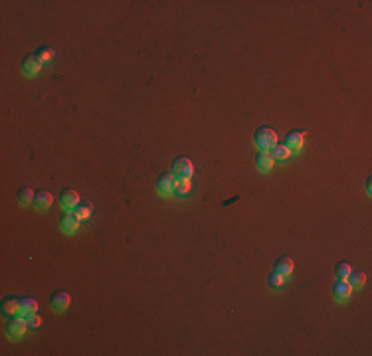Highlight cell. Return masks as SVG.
Wrapping results in <instances>:
<instances>
[{"label":"cell","instance_id":"obj_1","mask_svg":"<svg viewBox=\"0 0 372 356\" xmlns=\"http://www.w3.org/2000/svg\"><path fill=\"white\" fill-rule=\"evenodd\" d=\"M254 142L259 146V150H271L277 144V133L271 127H257L254 133Z\"/></svg>","mask_w":372,"mask_h":356},{"label":"cell","instance_id":"obj_2","mask_svg":"<svg viewBox=\"0 0 372 356\" xmlns=\"http://www.w3.org/2000/svg\"><path fill=\"white\" fill-rule=\"evenodd\" d=\"M174 178H190L194 174V166H192V161L188 157H176L174 163H172V170Z\"/></svg>","mask_w":372,"mask_h":356},{"label":"cell","instance_id":"obj_3","mask_svg":"<svg viewBox=\"0 0 372 356\" xmlns=\"http://www.w3.org/2000/svg\"><path fill=\"white\" fill-rule=\"evenodd\" d=\"M28 329V321L24 317H8V323H6V334L10 338H20Z\"/></svg>","mask_w":372,"mask_h":356},{"label":"cell","instance_id":"obj_4","mask_svg":"<svg viewBox=\"0 0 372 356\" xmlns=\"http://www.w3.org/2000/svg\"><path fill=\"white\" fill-rule=\"evenodd\" d=\"M42 68V60L36 54H26L22 58V71L26 75H36Z\"/></svg>","mask_w":372,"mask_h":356},{"label":"cell","instance_id":"obj_5","mask_svg":"<svg viewBox=\"0 0 372 356\" xmlns=\"http://www.w3.org/2000/svg\"><path fill=\"white\" fill-rule=\"evenodd\" d=\"M70 295L66 293V291H62V289H58V291H54L52 295H50V305L54 311H64V309L70 307Z\"/></svg>","mask_w":372,"mask_h":356},{"label":"cell","instance_id":"obj_6","mask_svg":"<svg viewBox=\"0 0 372 356\" xmlns=\"http://www.w3.org/2000/svg\"><path fill=\"white\" fill-rule=\"evenodd\" d=\"M352 287L347 279H337L335 285H333V297L335 299H339V301H345V299H349L350 295H352Z\"/></svg>","mask_w":372,"mask_h":356},{"label":"cell","instance_id":"obj_7","mask_svg":"<svg viewBox=\"0 0 372 356\" xmlns=\"http://www.w3.org/2000/svg\"><path fill=\"white\" fill-rule=\"evenodd\" d=\"M79 222H81V220L77 218V214L71 212V210H66V212L62 214L60 226H62V230H64V232H68V234H71V232H75V230H77Z\"/></svg>","mask_w":372,"mask_h":356},{"label":"cell","instance_id":"obj_8","mask_svg":"<svg viewBox=\"0 0 372 356\" xmlns=\"http://www.w3.org/2000/svg\"><path fill=\"white\" fill-rule=\"evenodd\" d=\"M303 142H305V135H303V131H297V129L289 131V133L285 135V139H283V144H285L289 150H297V148H301Z\"/></svg>","mask_w":372,"mask_h":356},{"label":"cell","instance_id":"obj_9","mask_svg":"<svg viewBox=\"0 0 372 356\" xmlns=\"http://www.w3.org/2000/svg\"><path fill=\"white\" fill-rule=\"evenodd\" d=\"M157 190H159L161 194H170V192H174V174H172L170 170L159 174V178H157Z\"/></svg>","mask_w":372,"mask_h":356},{"label":"cell","instance_id":"obj_10","mask_svg":"<svg viewBox=\"0 0 372 356\" xmlns=\"http://www.w3.org/2000/svg\"><path fill=\"white\" fill-rule=\"evenodd\" d=\"M60 202L64 208H75L81 200H79V192L73 188H64L60 194Z\"/></svg>","mask_w":372,"mask_h":356},{"label":"cell","instance_id":"obj_11","mask_svg":"<svg viewBox=\"0 0 372 356\" xmlns=\"http://www.w3.org/2000/svg\"><path fill=\"white\" fill-rule=\"evenodd\" d=\"M54 204V196H52V192H48V190H40V192H36V196H34V206H36V210H48L50 206Z\"/></svg>","mask_w":372,"mask_h":356},{"label":"cell","instance_id":"obj_12","mask_svg":"<svg viewBox=\"0 0 372 356\" xmlns=\"http://www.w3.org/2000/svg\"><path fill=\"white\" fill-rule=\"evenodd\" d=\"M2 313H4L6 317H12V315L20 313V299L14 297V295L4 297V299H2Z\"/></svg>","mask_w":372,"mask_h":356},{"label":"cell","instance_id":"obj_13","mask_svg":"<svg viewBox=\"0 0 372 356\" xmlns=\"http://www.w3.org/2000/svg\"><path fill=\"white\" fill-rule=\"evenodd\" d=\"M293 269H295V263H293V260H291L289 256H281V258H277V261H275V271H277V273H281L283 277H287V275L293 273Z\"/></svg>","mask_w":372,"mask_h":356},{"label":"cell","instance_id":"obj_14","mask_svg":"<svg viewBox=\"0 0 372 356\" xmlns=\"http://www.w3.org/2000/svg\"><path fill=\"white\" fill-rule=\"evenodd\" d=\"M273 159H271V155H269V150H259L256 155V165L259 170H269L271 166H273Z\"/></svg>","mask_w":372,"mask_h":356},{"label":"cell","instance_id":"obj_15","mask_svg":"<svg viewBox=\"0 0 372 356\" xmlns=\"http://www.w3.org/2000/svg\"><path fill=\"white\" fill-rule=\"evenodd\" d=\"M36 311H38V301L34 297H22L20 299V313L24 317H28V315H32Z\"/></svg>","mask_w":372,"mask_h":356},{"label":"cell","instance_id":"obj_16","mask_svg":"<svg viewBox=\"0 0 372 356\" xmlns=\"http://www.w3.org/2000/svg\"><path fill=\"white\" fill-rule=\"evenodd\" d=\"M347 281L350 283L352 289H362L364 283H366V273H364V271H350Z\"/></svg>","mask_w":372,"mask_h":356},{"label":"cell","instance_id":"obj_17","mask_svg":"<svg viewBox=\"0 0 372 356\" xmlns=\"http://www.w3.org/2000/svg\"><path fill=\"white\" fill-rule=\"evenodd\" d=\"M269 155H271L273 161H287L289 155H291V150H289L285 144H275V146L269 150Z\"/></svg>","mask_w":372,"mask_h":356},{"label":"cell","instance_id":"obj_18","mask_svg":"<svg viewBox=\"0 0 372 356\" xmlns=\"http://www.w3.org/2000/svg\"><path fill=\"white\" fill-rule=\"evenodd\" d=\"M73 212L77 214V218H79V220H87L93 212L91 202H79V204L75 206V210H73Z\"/></svg>","mask_w":372,"mask_h":356},{"label":"cell","instance_id":"obj_19","mask_svg":"<svg viewBox=\"0 0 372 356\" xmlns=\"http://www.w3.org/2000/svg\"><path fill=\"white\" fill-rule=\"evenodd\" d=\"M174 192L176 196H186L190 192V178H174Z\"/></svg>","mask_w":372,"mask_h":356},{"label":"cell","instance_id":"obj_20","mask_svg":"<svg viewBox=\"0 0 372 356\" xmlns=\"http://www.w3.org/2000/svg\"><path fill=\"white\" fill-rule=\"evenodd\" d=\"M18 200H20V204H30V202H34V196H36V192L30 188V186H22V188H18Z\"/></svg>","mask_w":372,"mask_h":356},{"label":"cell","instance_id":"obj_21","mask_svg":"<svg viewBox=\"0 0 372 356\" xmlns=\"http://www.w3.org/2000/svg\"><path fill=\"white\" fill-rule=\"evenodd\" d=\"M350 265L347 261H339L337 265H335V275H337V279H347L350 275Z\"/></svg>","mask_w":372,"mask_h":356},{"label":"cell","instance_id":"obj_22","mask_svg":"<svg viewBox=\"0 0 372 356\" xmlns=\"http://www.w3.org/2000/svg\"><path fill=\"white\" fill-rule=\"evenodd\" d=\"M283 281H285V277H283L281 273H277V271H273V273L267 275V285H269L271 289H275V291L283 287Z\"/></svg>","mask_w":372,"mask_h":356},{"label":"cell","instance_id":"obj_23","mask_svg":"<svg viewBox=\"0 0 372 356\" xmlns=\"http://www.w3.org/2000/svg\"><path fill=\"white\" fill-rule=\"evenodd\" d=\"M36 56H38L42 62H50V60L56 56V49L52 46H40L36 49Z\"/></svg>","mask_w":372,"mask_h":356},{"label":"cell","instance_id":"obj_24","mask_svg":"<svg viewBox=\"0 0 372 356\" xmlns=\"http://www.w3.org/2000/svg\"><path fill=\"white\" fill-rule=\"evenodd\" d=\"M26 321H28V329H40V325H42V317L40 315H36V313H32V315H28L26 317Z\"/></svg>","mask_w":372,"mask_h":356},{"label":"cell","instance_id":"obj_25","mask_svg":"<svg viewBox=\"0 0 372 356\" xmlns=\"http://www.w3.org/2000/svg\"><path fill=\"white\" fill-rule=\"evenodd\" d=\"M366 192H368V194L372 192V180H370V178L366 180Z\"/></svg>","mask_w":372,"mask_h":356}]
</instances>
